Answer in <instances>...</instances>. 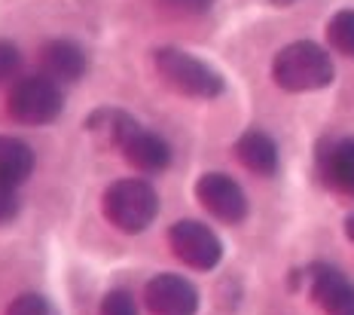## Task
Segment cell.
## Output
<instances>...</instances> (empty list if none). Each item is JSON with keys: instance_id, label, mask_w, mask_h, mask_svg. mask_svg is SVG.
<instances>
[{"instance_id": "cell-1", "label": "cell", "mask_w": 354, "mask_h": 315, "mask_svg": "<svg viewBox=\"0 0 354 315\" xmlns=\"http://www.w3.org/2000/svg\"><path fill=\"white\" fill-rule=\"evenodd\" d=\"M336 77L333 58L312 40H297L284 46L272 62V80L284 92H318L327 89Z\"/></svg>"}, {"instance_id": "cell-2", "label": "cell", "mask_w": 354, "mask_h": 315, "mask_svg": "<svg viewBox=\"0 0 354 315\" xmlns=\"http://www.w3.org/2000/svg\"><path fill=\"white\" fill-rule=\"evenodd\" d=\"M101 211L110 224L125 236H138L156 221L159 215V193L144 178H122L113 181L101 196Z\"/></svg>"}, {"instance_id": "cell-3", "label": "cell", "mask_w": 354, "mask_h": 315, "mask_svg": "<svg viewBox=\"0 0 354 315\" xmlns=\"http://www.w3.org/2000/svg\"><path fill=\"white\" fill-rule=\"evenodd\" d=\"M153 64H156V74L165 80L177 95H187V98H217L226 89V80L220 71H214L208 62L183 53L174 46H162L153 53Z\"/></svg>"}, {"instance_id": "cell-4", "label": "cell", "mask_w": 354, "mask_h": 315, "mask_svg": "<svg viewBox=\"0 0 354 315\" xmlns=\"http://www.w3.org/2000/svg\"><path fill=\"white\" fill-rule=\"evenodd\" d=\"M64 111L62 83L46 74L21 77L10 86L6 95V114L21 126H49Z\"/></svg>"}, {"instance_id": "cell-5", "label": "cell", "mask_w": 354, "mask_h": 315, "mask_svg": "<svg viewBox=\"0 0 354 315\" xmlns=\"http://www.w3.org/2000/svg\"><path fill=\"white\" fill-rule=\"evenodd\" d=\"M168 245L177 260L198 273H208L223 260V242L202 221H177L168 230Z\"/></svg>"}, {"instance_id": "cell-6", "label": "cell", "mask_w": 354, "mask_h": 315, "mask_svg": "<svg viewBox=\"0 0 354 315\" xmlns=\"http://www.w3.org/2000/svg\"><path fill=\"white\" fill-rule=\"evenodd\" d=\"M196 199L211 217L223 224H241L248 217V196L230 174L208 172L196 181Z\"/></svg>"}, {"instance_id": "cell-7", "label": "cell", "mask_w": 354, "mask_h": 315, "mask_svg": "<svg viewBox=\"0 0 354 315\" xmlns=\"http://www.w3.org/2000/svg\"><path fill=\"white\" fill-rule=\"evenodd\" d=\"M144 303L150 315H196L198 312V291L193 282L174 273H159L147 282Z\"/></svg>"}, {"instance_id": "cell-8", "label": "cell", "mask_w": 354, "mask_h": 315, "mask_svg": "<svg viewBox=\"0 0 354 315\" xmlns=\"http://www.w3.org/2000/svg\"><path fill=\"white\" fill-rule=\"evenodd\" d=\"M308 294L327 315H354V285L330 263L308 269Z\"/></svg>"}, {"instance_id": "cell-9", "label": "cell", "mask_w": 354, "mask_h": 315, "mask_svg": "<svg viewBox=\"0 0 354 315\" xmlns=\"http://www.w3.org/2000/svg\"><path fill=\"white\" fill-rule=\"evenodd\" d=\"M83 129H86V135L92 138L98 147H104V150H122L125 144H129V138L135 135L138 129V120L131 116L129 111H122V107H95L92 114L83 120Z\"/></svg>"}, {"instance_id": "cell-10", "label": "cell", "mask_w": 354, "mask_h": 315, "mask_svg": "<svg viewBox=\"0 0 354 315\" xmlns=\"http://www.w3.org/2000/svg\"><path fill=\"white\" fill-rule=\"evenodd\" d=\"M318 172L324 184L342 196H354V138H330L318 147Z\"/></svg>"}, {"instance_id": "cell-11", "label": "cell", "mask_w": 354, "mask_h": 315, "mask_svg": "<svg viewBox=\"0 0 354 315\" xmlns=\"http://www.w3.org/2000/svg\"><path fill=\"white\" fill-rule=\"evenodd\" d=\"M40 64L43 74L53 77L55 83H77L88 71V55L73 40H49L40 49Z\"/></svg>"}, {"instance_id": "cell-12", "label": "cell", "mask_w": 354, "mask_h": 315, "mask_svg": "<svg viewBox=\"0 0 354 315\" xmlns=\"http://www.w3.org/2000/svg\"><path fill=\"white\" fill-rule=\"evenodd\" d=\"M122 156L131 168L144 174H156V172H165L168 163H171V147H168L165 138H159L156 132H147V129H138L135 135L129 138V144L122 147Z\"/></svg>"}, {"instance_id": "cell-13", "label": "cell", "mask_w": 354, "mask_h": 315, "mask_svg": "<svg viewBox=\"0 0 354 315\" xmlns=\"http://www.w3.org/2000/svg\"><path fill=\"white\" fill-rule=\"evenodd\" d=\"M235 159H239L248 172L260 174V178H272V174L278 172V163H281L278 144L260 129H250L235 141Z\"/></svg>"}, {"instance_id": "cell-14", "label": "cell", "mask_w": 354, "mask_h": 315, "mask_svg": "<svg viewBox=\"0 0 354 315\" xmlns=\"http://www.w3.org/2000/svg\"><path fill=\"white\" fill-rule=\"evenodd\" d=\"M34 150L31 144H25L21 138L12 135H0V181H10V184L21 187L34 172Z\"/></svg>"}, {"instance_id": "cell-15", "label": "cell", "mask_w": 354, "mask_h": 315, "mask_svg": "<svg viewBox=\"0 0 354 315\" xmlns=\"http://www.w3.org/2000/svg\"><path fill=\"white\" fill-rule=\"evenodd\" d=\"M327 37H330V46H333L336 53L354 58V10H342L330 19Z\"/></svg>"}, {"instance_id": "cell-16", "label": "cell", "mask_w": 354, "mask_h": 315, "mask_svg": "<svg viewBox=\"0 0 354 315\" xmlns=\"http://www.w3.org/2000/svg\"><path fill=\"white\" fill-rule=\"evenodd\" d=\"M3 315H62L53 306V300H46L43 294H19L6 306Z\"/></svg>"}, {"instance_id": "cell-17", "label": "cell", "mask_w": 354, "mask_h": 315, "mask_svg": "<svg viewBox=\"0 0 354 315\" xmlns=\"http://www.w3.org/2000/svg\"><path fill=\"white\" fill-rule=\"evenodd\" d=\"M98 315H138V303L129 291L116 288V291H110V294H104Z\"/></svg>"}, {"instance_id": "cell-18", "label": "cell", "mask_w": 354, "mask_h": 315, "mask_svg": "<svg viewBox=\"0 0 354 315\" xmlns=\"http://www.w3.org/2000/svg\"><path fill=\"white\" fill-rule=\"evenodd\" d=\"M21 68V55H19V46L10 40H0V86L16 80Z\"/></svg>"}, {"instance_id": "cell-19", "label": "cell", "mask_w": 354, "mask_h": 315, "mask_svg": "<svg viewBox=\"0 0 354 315\" xmlns=\"http://www.w3.org/2000/svg\"><path fill=\"white\" fill-rule=\"evenodd\" d=\"M19 208H21L19 187H16V184H10V181H0V224L16 221Z\"/></svg>"}, {"instance_id": "cell-20", "label": "cell", "mask_w": 354, "mask_h": 315, "mask_svg": "<svg viewBox=\"0 0 354 315\" xmlns=\"http://www.w3.org/2000/svg\"><path fill=\"white\" fill-rule=\"evenodd\" d=\"M168 12H177V16H202V12L211 10L214 0H159Z\"/></svg>"}, {"instance_id": "cell-21", "label": "cell", "mask_w": 354, "mask_h": 315, "mask_svg": "<svg viewBox=\"0 0 354 315\" xmlns=\"http://www.w3.org/2000/svg\"><path fill=\"white\" fill-rule=\"evenodd\" d=\"M345 233H348V239L354 242V215L348 217V221H345Z\"/></svg>"}]
</instances>
